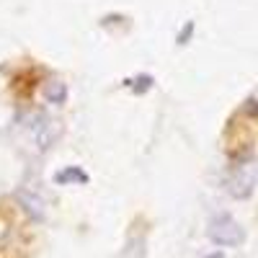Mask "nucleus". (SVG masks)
<instances>
[{"instance_id":"f257e3e1","label":"nucleus","mask_w":258,"mask_h":258,"mask_svg":"<svg viewBox=\"0 0 258 258\" xmlns=\"http://www.w3.org/2000/svg\"><path fill=\"white\" fill-rule=\"evenodd\" d=\"M36 227L13 199H0V258H34Z\"/></svg>"},{"instance_id":"f03ea898","label":"nucleus","mask_w":258,"mask_h":258,"mask_svg":"<svg viewBox=\"0 0 258 258\" xmlns=\"http://www.w3.org/2000/svg\"><path fill=\"white\" fill-rule=\"evenodd\" d=\"M44 75H47V73L41 70L39 64H34L31 59H26V64H18V68L11 73L8 88H11V93L16 96V101L29 103V101L36 96L39 85L44 83Z\"/></svg>"},{"instance_id":"7ed1b4c3","label":"nucleus","mask_w":258,"mask_h":258,"mask_svg":"<svg viewBox=\"0 0 258 258\" xmlns=\"http://www.w3.org/2000/svg\"><path fill=\"white\" fill-rule=\"evenodd\" d=\"M212 238L217 240V243H222V245H238V243L243 240V232H240V227L235 225L232 220L222 217L220 222H214V227H212Z\"/></svg>"},{"instance_id":"20e7f679","label":"nucleus","mask_w":258,"mask_h":258,"mask_svg":"<svg viewBox=\"0 0 258 258\" xmlns=\"http://www.w3.org/2000/svg\"><path fill=\"white\" fill-rule=\"evenodd\" d=\"M212 258H220V255H212Z\"/></svg>"}]
</instances>
